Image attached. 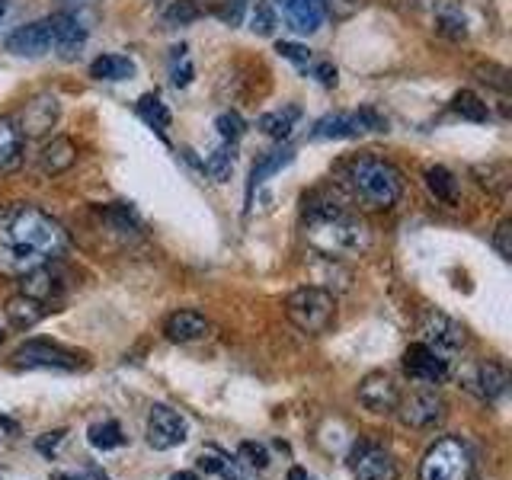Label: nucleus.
Returning a JSON list of instances; mask_svg holds the SVG:
<instances>
[{
  "instance_id": "79ce46f5",
  "label": "nucleus",
  "mask_w": 512,
  "mask_h": 480,
  "mask_svg": "<svg viewBox=\"0 0 512 480\" xmlns=\"http://www.w3.org/2000/svg\"><path fill=\"white\" fill-rule=\"evenodd\" d=\"M240 458H247L250 468H260V471L269 464L266 448H263V445H256V442H244V445H240Z\"/></svg>"
},
{
  "instance_id": "aec40b11",
  "label": "nucleus",
  "mask_w": 512,
  "mask_h": 480,
  "mask_svg": "<svg viewBox=\"0 0 512 480\" xmlns=\"http://www.w3.org/2000/svg\"><path fill=\"white\" fill-rule=\"evenodd\" d=\"M208 330H212V324H208L199 311H176L164 324L167 340H173V343H196L202 336H208Z\"/></svg>"
},
{
  "instance_id": "7c9ffc66",
  "label": "nucleus",
  "mask_w": 512,
  "mask_h": 480,
  "mask_svg": "<svg viewBox=\"0 0 512 480\" xmlns=\"http://www.w3.org/2000/svg\"><path fill=\"white\" fill-rule=\"evenodd\" d=\"M138 116L148 122L151 128H157V132H164V128H170V109L160 103V96L148 93V96H141L138 100Z\"/></svg>"
},
{
  "instance_id": "4468645a",
  "label": "nucleus",
  "mask_w": 512,
  "mask_h": 480,
  "mask_svg": "<svg viewBox=\"0 0 512 480\" xmlns=\"http://www.w3.org/2000/svg\"><path fill=\"white\" fill-rule=\"evenodd\" d=\"M58 116H61L58 96L39 93V96H32V100L26 103L23 116H20V122H16V125H20L23 138H42V135H48L55 128Z\"/></svg>"
},
{
  "instance_id": "c9c22d12",
  "label": "nucleus",
  "mask_w": 512,
  "mask_h": 480,
  "mask_svg": "<svg viewBox=\"0 0 512 480\" xmlns=\"http://www.w3.org/2000/svg\"><path fill=\"white\" fill-rule=\"evenodd\" d=\"M215 128H218V135L224 141H240L247 132V125H244V119L237 116V112H221V116L215 119Z\"/></svg>"
},
{
  "instance_id": "20e7f679",
  "label": "nucleus",
  "mask_w": 512,
  "mask_h": 480,
  "mask_svg": "<svg viewBox=\"0 0 512 480\" xmlns=\"http://www.w3.org/2000/svg\"><path fill=\"white\" fill-rule=\"evenodd\" d=\"M304 234H308V244L324 256V260H340V256H362L372 247V231L368 224L352 215L349 208H340L327 218L317 221H304Z\"/></svg>"
},
{
  "instance_id": "a19ab883",
  "label": "nucleus",
  "mask_w": 512,
  "mask_h": 480,
  "mask_svg": "<svg viewBox=\"0 0 512 480\" xmlns=\"http://www.w3.org/2000/svg\"><path fill=\"white\" fill-rule=\"evenodd\" d=\"M276 52H279V58L295 61V64H308L311 61V48L308 45H298V42H279Z\"/></svg>"
},
{
  "instance_id": "1a4fd4ad",
  "label": "nucleus",
  "mask_w": 512,
  "mask_h": 480,
  "mask_svg": "<svg viewBox=\"0 0 512 480\" xmlns=\"http://www.w3.org/2000/svg\"><path fill=\"white\" fill-rule=\"evenodd\" d=\"M13 365L20 368H52V372H74V368L84 365V356L77 352L64 349L58 343H48V340H29L26 346H20L13 352Z\"/></svg>"
},
{
  "instance_id": "37998d69",
  "label": "nucleus",
  "mask_w": 512,
  "mask_h": 480,
  "mask_svg": "<svg viewBox=\"0 0 512 480\" xmlns=\"http://www.w3.org/2000/svg\"><path fill=\"white\" fill-rule=\"evenodd\" d=\"M61 442H64V429H55V432H45V436L36 442V448L42 455H55Z\"/></svg>"
},
{
  "instance_id": "2eb2a0df",
  "label": "nucleus",
  "mask_w": 512,
  "mask_h": 480,
  "mask_svg": "<svg viewBox=\"0 0 512 480\" xmlns=\"http://www.w3.org/2000/svg\"><path fill=\"white\" fill-rule=\"evenodd\" d=\"M359 400H362V407L372 413H394L400 400V388L388 372H372L359 384Z\"/></svg>"
},
{
  "instance_id": "cd10ccee",
  "label": "nucleus",
  "mask_w": 512,
  "mask_h": 480,
  "mask_svg": "<svg viewBox=\"0 0 512 480\" xmlns=\"http://www.w3.org/2000/svg\"><path fill=\"white\" fill-rule=\"evenodd\" d=\"M452 112H455V116H461V119H468V122H477V125H484L490 119V106L480 100L477 93H471V90L455 93Z\"/></svg>"
},
{
  "instance_id": "4c0bfd02",
  "label": "nucleus",
  "mask_w": 512,
  "mask_h": 480,
  "mask_svg": "<svg viewBox=\"0 0 512 480\" xmlns=\"http://www.w3.org/2000/svg\"><path fill=\"white\" fill-rule=\"evenodd\" d=\"M320 7H324V13H330L333 20H352L359 10H362V0H320Z\"/></svg>"
},
{
  "instance_id": "f257e3e1",
  "label": "nucleus",
  "mask_w": 512,
  "mask_h": 480,
  "mask_svg": "<svg viewBox=\"0 0 512 480\" xmlns=\"http://www.w3.org/2000/svg\"><path fill=\"white\" fill-rule=\"evenodd\" d=\"M71 250V237L48 212L29 202L0 208V276L23 279L32 269L61 263Z\"/></svg>"
},
{
  "instance_id": "f3484780",
  "label": "nucleus",
  "mask_w": 512,
  "mask_h": 480,
  "mask_svg": "<svg viewBox=\"0 0 512 480\" xmlns=\"http://www.w3.org/2000/svg\"><path fill=\"white\" fill-rule=\"evenodd\" d=\"M276 7L282 10V20L292 26L301 36H311L324 23V7L320 0H276Z\"/></svg>"
},
{
  "instance_id": "72a5a7b5",
  "label": "nucleus",
  "mask_w": 512,
  "mask_h": 480,
  "mask_svg": "<svg viewBox=\"0 0 512 480\" xmlns=\"http://www.w3.org/2000/svg\"><path fill=\"white\" fill-rule=\"evenodd\" d=\"M231 170H234V160H231L228 148H218V151H212V154L205 157V173L212 176L215 183H228Z\"/></svg>"
},
{
  "instance_id": "de8ad7c7",
  "label": "nucleus",
  "mask_w": 512,
  "mask_h": 480,
  "mask_svg": "<svg viewBox=\"0 0 512 480\" xmlns=\"http://www.w3.org/2000/svg\"><path fill=\"white\" fill-rule=\"evenodd\" d=\"M170 480H202V477H199L196 471H176Z\"/></svg>"
},
{
  "instance_id": "ea45409f",
  "label": "nucleus",
  "mask_w": 512,
  "mask_h": 480,
  "mask_svg": "<svg viewBox=\"0 0 512 480\" xmlns=\"http://www.w3.org/2000/svg\"><path fill=\"white\" fill-rule=\"evenodd\" d=\"M109 221L116 224L119 231H141V221L135 218V212H132L128 205H116V208H112V212H109Z\"/></svg>"
},
{
  "instance_id": "7ed1b4c3",
  "label": "nucleus",
  "mask_w": 512,
  "mask_h": 480,
  "mask_svg": "<svg viewBox=\"0 0 512 480\" xmlns=\"http://www.w3.org/2000/svg\"><path fill=\"white\" fill-rule=\"evenodd\" d=\"M87 42V32L80 26L74 16L58 13V16H45V20H36L29 26H20L16 32L7 36V52L23 55V58H42L55 48V52L71 61L80 45Z\"/></svg>"
},
{
  "instance_id": "f8f14e48",
  "label": "nucleus",
  "mask_w": 512,
  "mask_h": 480,
  "mask_svg": "<svg viewBox=\"0 0 512 480\" xmlns=\"http://www.w3.org/2000/svg\"><path fill=\"white\" fill-rule=\"evenodd\" d=\"M352 474L356 480H397V461L391 452H384L378 445L359 442L349 455Z\"/></svg>"
},
{
  "instance_id": "39448f33",
  "label": "nucleus",
  "mask_w": 512,
  "mask_h": 480,
  "mask_svg": "<svg viewBox=\"0 0 512 480\" xmlns=\"http://www.w3.org/2000/svg\"><path fill=\"white\" fill-rule=\"evenodd\" d=\"M285 317L308 336H320L336 320V295L320 285H301L285 298Z\"/></svg>"
},
{
  "instance_id": "bb28decb",
  "label": "nucleus",
  "mask_w": 512,
  "mask_h": 480,
  "mask_svg": "<svg viewBox=\"0 0 512 480\" xmlns=\"http://www.w3.org/2000/svg\"><path fill=\"white\" fill-rule=\"evenodd\" d=\"M135 61L125 55H100L90 64V77L96 80H128L135 77Z\"/></svg>"
},
{
  "instance_id": "e433bc0d",
  "label": "nucleus",
  "mask_w": 512,
  "mask_h": 480,
  "mask_svg": "<svg viewBox=\"0 0 512 480\" xmlns=\"http://www.w3.org/2000/svg\"><path fill=\"white\" fill-rule=\"evenodd\" d=\"M199 4L196 0H176V4L167 10V23H180V26H186V23H192V20H199Z\"/></svg>"
},
{
  "instance_id": "9d476101",
  "label": "nucleus",
  "mask_w": 512,
  "mask_h": 480,
  "mask_svg": "<svg viewBox=\"0 0 512 480\" xmlns=\"http://www.w3.org/2000/svg\"><path fill=\"white\" fill-rule=\"evenodd\" d=\"M397 413H400V420H404V426L429 429V426L442 423L445 400H442V394L436 388H420V391H413L410 397L397 400Z\"/></svg>"
},
{
  "instance_id": "412c9836",
  "label": "nucleus",
  "mask_w": 512,
  "mask_h": 480,
  "mask_svg": "<svg viewBox=\"0 0 512 480\" xmlns=\"http://www.w3.org/2000/svg\"><path fill=\"white\" fill-rule=\"evenodd\" d=\"M74 164H77V144L68 135L52 138L39 154V167H42L45 176H58L64 170H71Z\"/></svg>"
},
{
  "instance_id": "f704fd0d",
  "label": "nucleus",
  "mask_w": 512,
  "mask_h": 480,
  "mask_svg": "<svg viewBox=\"0 0 512 480\" xmlns=\"http://www.w3.org/2000/svg\"><path fill=\"white\" fill-rule=\"evenodd\" d=\"M477 77L484 80V84L496 87L500 93H509V87H512V74H509V68H503V64H480Z\"/></svg>"
},
{
  "instance_id": "c756f323",
  "label": "nucleus",
  "mask_w": 512,
  "mask_h": 480,
  "mask_svg": "<svg viewBox=\"0 0 512 480\" xmlns=\"http://www.w3.org/2000/svg\"><path fill=\"white\" fill-rule=\"evenodd\" d=\"M87 436H90V445H93V448H100V452H112V448H122V445H125L122 426H119V423H112V420H106V423H93Z\"/></svg>"
},
{
  "instance_id": "c03bdc74",
  "label": "nucleus",
  "mask_w": 512,
  "mask_h": 480,
  "mask_svg": "<svg viewBox=\"0 0 512 480\" xmlns=\"http://www.w3.org/2000/svg\"><path fill=\"white\" fill-rule=\"evenodd\" d=\"M244 7H247V0H231V4L221 10V20L228 26H240V20H244Z\"/></svg>"
},
{
  "instance_id": "5701e85b",
  "label": "nucleus",
  "mask_w": 512,
  "mask_h": 480,
  "mask_svg": "<svg viewBox=\"0 0 512 480\" xmlns=\"http://www.w3.org/2000/svg\"><path fill=\"white\" fill-rule=\"evenodd\" d=\"M436 32L452 42L468 39V20H464V10L455 0H439L436 4Z\"/></svg>"
},
{
  "instance_id": "9b49d317",
  "label": "nucleus",
  "mask_w": 512,
  "mask_h": 480,
  "mask_svg": "<svg viewBox=\"0 0 512 480\" xmlns=\"http://www.w3.org/2000/svg\"><path fill=\"white\" fill-rule=\"evenodd\" d=\"M186 420L173 407L167 404H154L151 416H148V442L157 452H167V448H176L186 442Z\"/></svg>"
},
{
  "instance_id": "6e6552de",
  "label": "nucleus",
  "mask_w": 512,
  "mask_h": 480,
  "mask_svg": "<svg viewBox=\"0 0 512 480\" xmlns=\"http://www.w3.org/2000/svg\"><path fill=\"white\" fill-rule=\"evenodd\" d=\"M420 343L429 346L439 359H445L448 365H452V359L464 349V343H468V333H464V327L448 314L426 311L420 320Z\"/></svg>"
},
{
  "instance_id": "6ab92c4d",
  "label": "nucleus",
  "mask_w": 512,
  "mask_h": 480,
  "mask_svg": "<svg viewBox=\"0 0 512 480\" xmlns=\"http://www.w3.org/2000/svg\"><path fill=\"white\" fill-rule=\"evenodd\" d=\"M23 154H26V138L20 132V125L10 116H0V176L20 170Z\"/></svg>"
},
{
  "instance_id": "603ef678",
  "label": "nucleus",
  "mask_w": 512,
  "mask_h": 480,
  "mask_svg": "<svg viewBox=\"0 0 512 480\" xmlns=\"http://www.w3.org/2000/svg\"><path fill=\"white\" fill-rule=\"evenodd\" d=\"M304 480H311V477H304Z\"/></svg>"
},
{
  "instance_id": "ddd939ff",
  "label": "nucleus",
  "mask_w": 512,
  "mask_h": 480,
  "mask_svg": "<svg viewBox=\"0 0 512 480\" xmlns=\"http://www.w3.org/2000/svg\"><path fill=\"white\" fill-rule=\"evenodd\" d=\"M404 372L413 378V381H423V384H442L452 375V365L445 359H439L436 352L423 343H410L407 352H404Z\"/></svg>"
},
{
  "instance_id": "b1692460",
  "label": "nucleus",
  "mask_w": 512,
  "mask_h": 480,
  "mask_svg": "<svg viewBox=\"0 0 512 480\" xmlns=\"http://www.w3.org/2000/svg\"><path fill=\"white\" fill-rule=\"evenodd\" d=\"M471 176L477 180L480 189L493 192V196H503L512 183V167L506 164V160H487V164H474Z\"/></svg>"
},
{
  "instance_id": "a878e982",
  "label": "nucleus",
  "mask_w": 512,
  "mask_h": 480,
  "mask_svg": "<svg viewBox=\"0 0 512 480\" xmlns=\"http://www.w3.org/2000/svg\"><path fill=\"white\" fill-rule=\"evenodd\" d=\"M423 180H426V189H429L439 202H445V205H458V180H455V173H452V170H445L442 164H436V167H429V170L423 173Z\"/></svg>"
},
{
  "instance_id": "dca6fc26",
  "label": "nucleus",
  "mask_w": 512,
  "mask_h": 480,
  "mask_svg": "<svg viewBox=\"0 0 512 480\" xmlns=\"http://www.w3.org/2000/svg\"><path fill=\"white\" fill-rule=\"evenodd\" d=\"M20 282H23V295L36 298V301H45V304L58 301L64 292H68V276H64V272L58 269V263L32 269L29 276H23Z\"/></svg>"
},
{
  "instance_id": "a211bd4d",
  "label": "nucleus",
  "mask_w": 512,
  "mask_h": 480,
  "mask_svg": "<svg viewBox=\"0 0 512 480\" xmlns=\"http://www.w3.org/2000/svg\"><path fill=\"white\" fill-rule=\"evenodd\" d=\"M506 388H509V375L500 362H480L468 375V391H474L484 400H500L506 394Z\"/></svg>"
},
{
  "instance_id": "4be33fe9",
  "label": "nucleus",
  "mask_w": 512,
  "mask_h": 480,
  "mask_svg": "<svg viewBox=\"0 0 512 480\" xmlns=\"http://www.w3.org/2000/svg\"><path fill=\"white\" fill-rule=\"evenodd\" d=\"M48 304L45 301H36V298H29V295H13L10 301H7V308H4V314H7V320L16 327V330H32L36 324H42V320L48 317Z\"/></svg>"
},
{
  "instance_id": "a18cd8bd",
  "label": "nucleus",
  "mask_w": 512,
  "mask_h": 480,
  "mask_svg": "<svg viewBox=\"0 0 512 480\" xmlns=\"http://www.w3.org/2000/svg\"><path fill=\"white\" fill-rule=\"evenodd\" d=\"M314 77H317L324 87H336V68H333L330 61H320L317 68H314Z\"/></svg>"
},
{
  "instance_id": "473e14b6",
  "label": "nucleus",
  "mask_w": 512,
  "mask_h": 480,
  "mask_svg": "<svg viewBox=\"0 0 512 480\" xmlns=\"http://www.w3.org/2000/svg\"><path fill=\"white\" fill-rule=\"evenodd\" d=\"M199 471H205V474H221L224 480H237V471L231 468V458L221 455L218 448H205V452L199 455Z\"/></svg>"
},
{
  "instance_id": "423d86ee",
  "label": "nucleus",
  "mask_w": 512,
  "mask_h": 480,
  "mask_svg": "<svg viewBox=\"0 0 512 480\" xmlns=\"http://www.w3.org/2000/svg\"><path fill=\"white\" fill-rule=\"evenodd\" d=\"M474 455L458 436H445L420 461V480H471Z\"/></svg>"
},
{
  "instance_id": "3c124183",
  "label": "nucleus",
  "mask_w": 512,
  "mask_h": 480,
  "mask_svg": "<svg viewBox=\"0 0 512 480\" xmlns=\"http://www.w3.org/2000/svg\"><path fill=\"white\" fill-rule=\"evenodd\" d=\"M0 340H4V333H0Z\"/></svg>"
},
{
  "instance_id": "49530a36",
  "label": "nucleus",
  "mask_w": 512,
  "mask_h": 480,
  "mask_svg": "<svg viewBox=\"0 0 512 480\" xmlns=\"http://www.w3.org/2000/svg\"><path fill=\"white\" fill-rule=\"evenodd\" d=\"M173 84L176 87H189L192 84V64H183V68L173 71Z\"/></svg>"
},
{
  "instance_id": "58836bf2",
  "label": "nucleus",
  "mask_w": 512,
  "mask_h": 480,
  "mask_svg": "<svg viewBox=\"0 0 512 480\" xmlns=\"http://www.w3.org/2000/svg\"><path fill=\"white\" fill-rule=\"evenodd\" d=\"M493 247L503 260H512V218H503L493 231Z\"/></svg>"
},
{
  "instance_id": "09e8293b",
  "label": "nucleus",
  "mask_w": 512,
  "mask_h": 480,
  "mask_svg": "<svg viewBox=\"0 0 512 480\" xmlns=\"http://www.w3.org/2000/svg\"><path fill=\"white\" fill-rule=\"evenodd\" d=\"M52 480H87L84 474H68V471H58V474H52Z\"/></svg>"
},
{
  "instance_id": "c85d7f7f",
  "label": "nucleus",
  "mask_w": 512,
  "mask_h": 480,
  "mask_svg": "<svg viewBox=\"0 0 512 480\" xmlns=\"http://www.w3.org/2000/svg\"><path fill=\"white\" fill-rule=\"evenodd\" d=\"M295 160V151L292 148H279V151H269L260 164H253V170H250V189L253 186H260L266 176H272V173H279L282 167H288Z\"/></svg>"
},
{
  "instance_id": "393cba45",
  "label": "nucleus",
  "mask_w": 512,
  "mask_h": 480,
  "mask_svg": "<svg viewBox=\"0 0 512 480\" xmlns=\"http://www.w3.org/2000/svg\"><path fill=\"white\" fill-rule=\"evenodd\" d=\"M298 119H301V109L298 106H285V109H276V112H266V116H260L256 128H260L266 138L285 141L288 135H292V128H295Z\"/></svg>"
},
{
  "instance_id": "8fccbe9b",
  "label": "nucleus",
  "mask_w": 512,
  "mask_h": 480,
  "mask_svg": "<svg viewBox=\"0 0 512 480\" xmlns=\"http://www.w3.org/2000/svg\"><path fill=\"white\" fill-rule=\"evenodd\" d=\"M7 13V4H4V0H0V16H4Z\"/></svg>"
},
{
  "instance_id": "2f4dec72",
  "label": "nucleus",
  "mask_w": 512,
  "mask_h": 480,
  "mask_svg": "<svg viewBox=\"0 0 512 480\" xmlns=\"http://www.w3.org/2000/svg\"><path fill=\"white\" fill-rule=\"evenodd\" d=\"M279 26V13L276 7L269 4V0H256L253 10H250V29L256 32V36H272Z\"/></svg>"
},
{
  "instance_id": "0eeeda50",
  "label": "nucleus",
  "mask_w": 512,
  "mask_h": 480,
  "mask_svg": "<svg viewBox=\"0 0 512 480\" xmlns=\"http://www.w3.org/2000/svg\"><path fill=\"white\" fill-rule=\"evenodd\" d=\"M365 132H388V119L378 116L375 109L359 112H327L311 128L314 141H336V138H359Z\"/></svg>"
},
{
  "instance_id": "f03ea898",
  "label": "nucleus",
  "mask_w": 512,
  "mask_h": 480,
  "mask_svg": "<svg viewBox=\"0 0 512 480\" xmlns=\"http://www.w3.org/2000/svg\"><path fill=\"white\" fill-rule=\"evenodd\" d=\"M346 186L368 212H388L404 196V176L391 160L375 154H356L346 164Z\"/></svg>"
}]
</instances>
